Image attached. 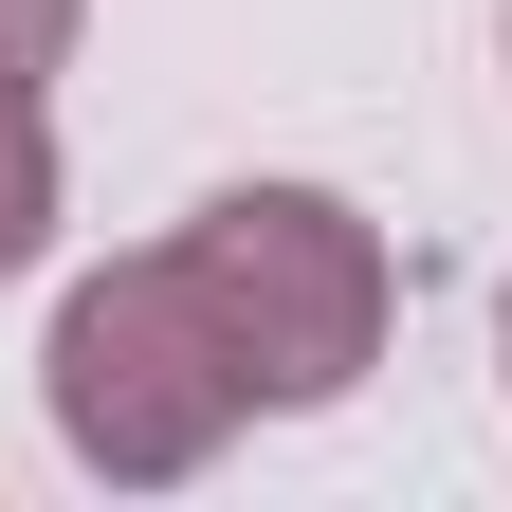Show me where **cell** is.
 Segmentation results:
<instances>
[{
  "instance_id": "5b68a950",
  "label": "cell",
  "mask_w": 512,
  "mask_h": 512,
  "mask_svg": "<svg viewBox=\"0 0 512 512\" xmlns=\"http://www.w3.org/2000/svg\"><path fill=\"white\" fill-rule=\"evenodd\" d=\"M494 348H512V293H494Z\"/></svg>"
},
{
  "instance_id": "277c9868",
  "label": "cell",
  "mask_w": 512,
  "mask_h": 512,
  "mask_svg": "<svg viewBox=\"0 0 512 512\" xmlns=\"http://www.w3.org/2000/svg\"><path fill=\"white\" fill-rule=\"evenodd\" d=\"M74 19H92V0H0V74H55V55H74Z\"/></svg>"
},
{
  "instance_id": "6da1fadb",
  "label": "cell",
  "mask_w": 512,
  "mask_h": 512,
  "mask_svg": "<svg viewBox=\"0 0 512 512\" xmlns=\"http://www.w3.org/2000/svg\"><path fill=\"white\" fill-rule=\"evenodd\" d=\"M37 403H55V439H74L92 476H128V494L202 476L220 439L256 421V384H238V348H220L202 275H183V238H147V256H110V275H74V293H55Z\"/></svg>"
},
{
  "instance_id": "3957f363",
  "label": "cell",
  "mask_w": 512,
  "mask_h": 512,
  "mask_svg": "<svg viewBox=\"0 0 512 512\" xmlns=\"http://www.w3.org/2000/svg\"><path fill=\"white\" fill-rule=\"evenodd\" d=\"M55 238V110H37V74H0V275Z\"/></svg>"
},
{
  "instance_id": "7a4b0ae2",
  "label": "cell",
  "mask_w": 512,
  "mask_h": 512,
  "mask_svg": "<svg viewBox=\"0 0 512 512\" xmlns=\"http://www.w3.org/2000/svg\"><path fill=\"white\" fill-rule=\"evenodd\" d=\"M183 275H202L256 421L348 403V384L384 366V330H403V275H384V238L330 202V183H220V202L183 220Z\"/></svg>"
}]
</instances>
